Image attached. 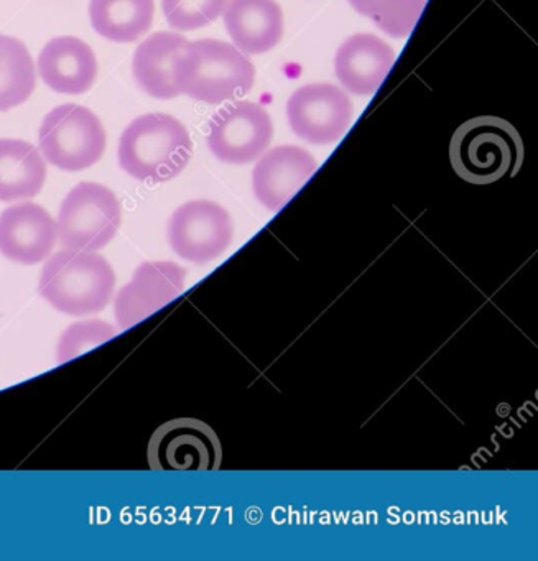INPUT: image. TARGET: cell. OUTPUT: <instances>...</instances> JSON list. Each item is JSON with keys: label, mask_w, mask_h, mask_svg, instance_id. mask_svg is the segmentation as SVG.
<instances>
[{"label": "cell", "mask_w": 538, "mask_h": 561, "mask_svg": "<svg viewBox=\"0 0 538 561\" xmlns=\"http://www.w3.org/2000/svg\"><path fill=\"white\" fill-rule=\"evenodd\" d=\"M172 78L176 91L190 100L221 104L249 93L255 70L234 45L205 38L186 42L173 60Z\"/></svg>", "instance_id": "obj_1"}, {"label": "cell", "mask_w": 538, "mask_h": 561, "mask_svg": "<svg viewBox=\"0 0 538 561\" xmlns=\"http://www.w3.org/2000/svg\"><path fill=\"white\" fill-rule=\"evenodd\" d=\"M193 156L188 129L176 117L144 114L124 129L117 149L119 167L139 182L165 183L176 179Z\"/></svg>", "instance_id": "obj_2"}, {"label": "cell", "mask_w": 538, "mask_h": 561, "mask_svg": "<svg viewBox=\"0 0 538 561\" xmlns=\"http://www.w3.org/2000/svg\"><path fill=\"white\" fill-rule=\"evenodd\" d=\"M116 274L103 255L65 249L48 259L41 278L42 297L61 313H101L113 300Z\"/></svg>", "instance_id": "obj_3"}, {"label": "cell", "mask_w": 538, "mask_h": 561, "mask_svg": "<svg viewBox=\"0 0 538 561\" xmlns=\"http://www.w3.org/2000/svg\"><path fill=\"white\" fill-rule=\"evenodd\" d=\"M453 169L472 185H491L514 176L524 160L515 127L501 117H474L459 126L449 146Z\"/></svg>", "instance_id": "obj_4"}, {"label": "cell", "mask_w": 538, "mask_h": 561, "mask_svg": "<svg viewBox=\"0 0 538 561\" xmlns=\"http://www.w3.org/2000/svg\"><path fill=\"white\" fill-rule=\"evenodd\" d=\"M38 144L48 163L73 173L90 169L103 159L107 137L93 111L78 104H61L45 116Z\"/></svg>", "instance_id": "obj_5"}, {"label": "cell", "mask_w": 538, "mask_h": 561, "mask_svg": "<svg viewBox=\"0 0 538 561\" xmlns=\"http://www.w3.org/2000/svg\"><path fill=\"white\" fill-rule=\"evenodd\" d=\"M123 209L116 193L101 183L83 182L64 199L58 213V239L73 251H100L121 228Z\"/></svg>", "instance_id": "obj_6"}, {"label": "cell", "mask_w": 538, "mask_h": 561, "mask_svg": "<svg viewBox=\"0 0 538 561\" xmlns=\"http://www.w3.org/2000/svg\"><path fill=\"white\" fill-rule=\"evenodd\" d=\"M147 458L153 471H218L222 446L208 423L175 419L153 432Z\"/></svg>", "instance_id": "obj_7"}, {"label": "cell", "mask_w": 538, "mask_h": 561, "mask_svg": "<svg viewBox=\"0 0 538 561\" xmlns=\"http://www.w3.org/2000/svg\"><path fill=\"white\" fill-rule=\"evenodd\" d=\"M173 252L193 264H208L221 257L232 242L234 226L221 205L195 199L180 206L167 228Z\"/></svg>", "instance_id": "obj_8"}, {"label": "cell", "mask_w": 538, "mask_h": 561, "mask_svg": "<svg viewBox=\"0 0 538 561\" xmlns=\"http://www.w3.org/2000/svg\"><path fill=\"white\" fill-rule=\"evenodd\" d=\"M274 124L261 104L238 101L219 110L209 121L208 147L219 162L245 165L271 146Z\"/></svg>", "instance_id": "obj_9"}, {"label": "cell", "mask_w": 538, "mask_h": 561, "mask_svg": "<svg viewBox=\"0 0 538 561\" xmlns=\"http://www.w3.org/2000/svg\"><path fill=\"white\" fill-rule=\"evenodd\" d=\"M291 130L305 142L327 146L336 142L353 121L350 96L334 84H307L287 103Z\"/></svg>", "instance_id": "obj_10"}, {"label": "cell", "mask_w": 538, "mask_h": 561, "mask_svg": "<svg viewBox=\"0 0 538 561\" xmlns=\"http://www.w3.org/2000/svg\"><path fill=\"white\" fill-rule=\"evenodd\" d=\"M186 272L175 262H144L134 272L133 280L114 298V317L121 328L136 327L185 288Z\"/></svg>", "instance_id": "obj_11"}, {"label": "cell", "mask_w": 538, "mask_h": 561, "mask_svg": "<svg viewBox=\"0 0 538 561\" xmlns=\"http://www.w3.org/2000/svg\"><path fill=\"white\" fill-rule=\"evenodd\" d=\"M58 241L57 221L47 209L24 202L0 213V254L22 265L47 261Z\"/></svg>", "instance_id": "obj_12"}, {"label": "cell", "mask_w": 538, "mask_h": 561, "mask_svg": "<svg viewBox=\"0 0 538 561\" xmlns=\"http://www.w3.org/2000/svg\"><path fill=\"white\" fill-rule=\"evenodd\" d=\"M318 162L310 152L295 146H281L265 153L252 172L255 198L271 209L284 208L317 172Z\"/></svg>", "instance_id": "obj_13"}, {"label": "cell", "mask_w": 538, "mask_h": 561, "mask_svg": "<svg viewBox=\"0 0 538 561\" xmlns=\"http://www.w3.org/2000/svg\"><path fill=\"white\" fill-rule=\"evenodd\" d=\"M393 64L396 51L382 38L357 34L337 48L334 73L350 93L370 96L379 90Z\"/></svg>", "instance_id": "obj_14"}, {"label": "cell", "mask_w": 538, "mask_h": 561, "mask_svg": "<svg viewBox=\"0 0 538 561\" xmlns=\"http://www.w3.org/2000/svg\"><path fill=\"white\" fill-rule=\"evenodd\" d=\"M42 81L50 90L67 96L88 93L96 83L98 58L87 42L77 37H57L45 45L37 61Z\"/></svg>", "instance_id": "obj_15"}, {"label": "cell", "mask_w": 538, "mask_h": 561, "mask_svg": "<svg viewBox=\"0 0 538 561\" xmlns=\"http://www.w3.org/2000/svg\"><path fill=\"white\" fill-rule=\"evenodd\" d=\"M225 25L242 54L271 51L284 35V12L275 0H229Z\"/></svg>", "instance_id": "obj_16"}, {"label": "cell", "mask_w": 538, "mask_h": 561, "mask_svg": "<svg viewBox=\"0 0 538 561\" xmlns=\"http://www.w3.org/2000/svg\"><path fill=\"white\" fill-rule=\"evenodd\" d=\"M186 42L183 35L175 32H156L137 47L133 58V73L147 96L162 101L180 96L173 84V60Z\"/></svg>", "instance_id": "obj_17"}, {"label": "cell", "mask_w": 538, "mask_h": 561, "mask_svg": "<svg viewBox=\"0 0 538 561\" xmlns=\"http://www.w3.org/2000/svg\"><path fill=\"white\" fill-rule=\"evenodd\" d=\"M47 180V160L34 144L0 139V202L35 198Z\"/></svg>", "instance_id": "obj_18"}, {"label": "cell", "mask_w": 538, "mask_h": 561, "mask_svg": "<svg viewBox=\"0 0 538 561\" xmlns=\"http://www.w3.org/2000/svg\"><path fill=\"white\" fill-rule=\"evenodd\" d=\"M153 0H90L94 32L113 44H134L152 28Z\"/></svg>", "instance_id": "obj_19"}, {"label": "cell", "mask_w": 538, "mask_h": 561, "mask_svg": "<svg viewBox=\"0 0 538 561\" xmlns=\"http://www.w3.org/2000/svg\"><path fill=\"white\" fill-rule=\"evenodd\" d=\"M37 87V70L27 45L0 35V111L27 103Z\"/></svg>", "instance_id": "obj_20"}, {"label": "cell", "mask_w": 538, "mask_h": 561, "mask_svg": "<svg viewBox=\"0 0 538 561\" xmlns=\"http://www.w3.org/2000/svg\"><path fill=\"white\" fill-rule=\"evenodd\" d=\"M357 14L370 19L384 34L405 38L412 34L426 0H350Z\"/></svg>", "instance_id": "obj_21"}, {"label": "cell", "mask_w": 538, "mask_h": 561, "mask_svg": "<svg viewBox=\"0 0 538 561\" xmlns=\"http://www.w3.org/2000/svg\"><path fill=\"white\" fill-rule=\"evenodd\" d=\"M229 0H162V11L173 31L193 32L221 18Z\"/></svg>", "instance_id": "obj_22"}, {"label": "cell", "mask_w": 538, "mask_h": 561, "mask_svg": "<svg viewBox=\"0 0 538 561\" xmlns=\"http://www.w3.org/2000/svg\"><path fill=\"white\" fill-rule=\"evenodd\" d=\"M117 331L113 324L103 320L80 321L73 323L64 334L57 346L58 363L64 364L87 351L106 343L116 336Z\"/></svg>", "instance_id": "obj_23"}]
</instances>
